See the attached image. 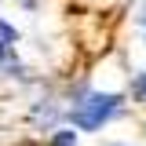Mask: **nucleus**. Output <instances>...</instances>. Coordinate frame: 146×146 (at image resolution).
Masks as SVG:
<instances>
[{
  "mask_svg": "<svg viewBox=\"0 0 146 146\" xmlns=\"http://www.w3.org/2000/svg\"><path fill=\"white\" fill-rule=\"evenodd\" d=\"M117 102H121L117 95H91L88 102H80V106L73 110V124L84 128V131H91V128H99L110 113L117 110Z\"/></svg>",
  "mask_w": 146,
  "mask_h": 146,
  "instance_id": "nucleus-1",
  "label": "nucleus"
},
{
  "mask_svg": "<svg viewBox=\"0 0 146 146\" xmlns=\"http://www.w3.org/2000/svg\"><path fill=\"white\" fill-rule=\"evenodd\" d=\"M55 146H77V135L73 131H58L55 135Z\"/></svg>",
  "mask_w": 146,
  "mask_h": 146,
  "instance_id": "nucleus-2",
  "label": "nucleus"
},
{
  "mask_svg": "<svg viewBox=\"0 0 146 146\" xmlns=\"http://www.w3.org/2000/svg\"><path fill=\"white\" fill-rule=\"evenodd\" d=\"M131 91H135V99H143V102H146V73H143V77H135Z\"/></svg>",
  "mask_w": 146,
  "mask_h": 146,
  "instance_id": "nucleus-3",
  "label": "nucleus"
}]
</instances>
